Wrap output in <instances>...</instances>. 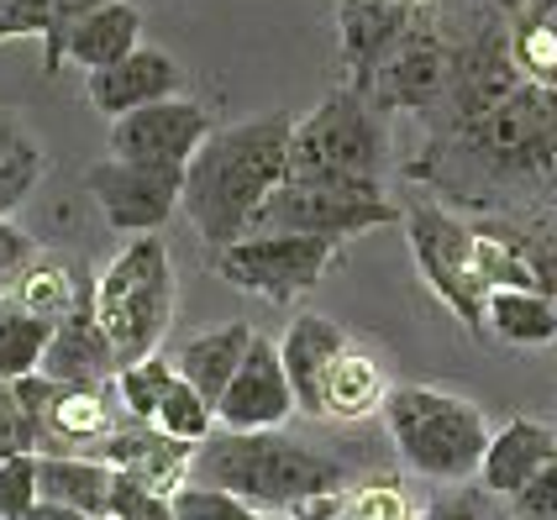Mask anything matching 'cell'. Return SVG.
I'll return each instance as SVG.
<instances>
[{
	"mask_svg": "<svg viewBox=\"0 0 557 520\" xmlns=\"http://www.w3.org/2000/svg\"><path fill=\"white\" fill-rule=\"evenodd\" d=\"M405 179L468 215L557 211V85L527 79L468 126L432 132Z\"/></svg>",
	"mask_w": 557,
	"mask_h": 520,
	"instance_id": "6da1fadb",
	"label": "cell"
},
{
	"mask_svg": "<svg viewBox=\"0 0 557 520\" xmlns=\"http://www.w3.org/2000/svg\"><path fill=\"white\" fill-rule=\"evenodd\" d=\"M289 137H295L289 111L211 126L200 153L185 163V189H180V211L200 232V243L226 247L248 237L258 206L289 179Z\"/></svg>",
	"mask_w": 557,
	"mask_h": 520,
	"instance_id": "7a4b0ae2",
	"label": "cell"
},
{
	"mask_svg": "<svg viewBox=\"0 0 557 520\" xmlns=\"http://www.w3.org/2000/svg\"><path fill=\"white\" fill-rule=\"evenodd\" d=\"M195 484L243 494L248 505L284 516L310 494H326L347 484V468L332 453H315L306 442L278 431H211L195 447Z\"/></svg>",
	"mask_w": 557,
	"mask_h": 520,
	"instance_id": "3957f363",
	"label": "cell"
},
{
	"mask_svg": "<svg viewBox=\"0 0 557 520\" xmlns=\"http://www.w3.org/2000/svg\"><path fill=\"white\" fill-rule=\"evenodd\" d=\"M384 426L421 479L468 484L479 479V462L490 447V421L473 399L436 389V384H395L384 399Z\"/></svg>",
	"mask_w": 557,
	"mask_h": 520,
	"instance_id": "277c9868",
	"label": "cell"
},
{
	"mask_svg": "<svg viewBox=\"0 0 557 520\" xmlns=\"http://www.w3.org/2000/svg\"><path fill=\"white\" fill-rule=\"evenodd\" d=\"M174 310H180V278H174L169 243L158 232L132 237L106 263V274L95 278V315H100L122 368L158 352V342L174 326Z\"/></svg>",
	"mask_w": 557,
	"mask_h": 520,
	"instance_id": "5b68a950",
	"label": "cell"
},
{
	"mask_svg": "<svg viewBox=\"0 0 557 520\" xmlns=\"http://www.w3.org/2000/svg\"><path fill=\"white\" fill-rule=\"evenodd\" d=\"M384 163H389V126L363 90L342 85L310 116H295L289 179L384 184Z\"/></svg>",
	"mask_w": 557,
	"mask_h": 520,
	"instance_id": "8992f818",
	"label": "cell"
},
{
	"mask_svg": "<svg viewBox=\"0 0 557 520\" xmlns=\"http://www.w3.org/2000/svg\"><path fill=\"white\" fill-rule=\"evenodd\" d=\"M405 237H410V258L421 269V284L453 310V321L463 332L490 342V315H484L490 310V278L479 269L473 221L436 195H416L405 206Z\"/></svg>",
	"mask_w": 557,
	"mask_h": 520,
	"instance_id": "52a82bcc",
	"label": "cell"
},
{
	"mask_svg": "<svg viewBox=\"0 0 557 520\" xmlns=\"http://www.w3.org/2000/svg\"><path fill=\"white\" fill-rule=\"evenodd\" d=\"M337 263V237H306V232H248L237 243L211 247V274L269 306H295L300 295L321 289V278Z\"/></svg>",
	"mask_w": 557,
	"mask_h": 520,
	"instance_id": "ba28073f",
	"label": "cell"
},
{
	"mask_svg": "<svg viewBox=\"0 0 557 520\" xmlns=\"http://www.w3.org/2000/svg\"><path fill=\"white\" fill-rule=\"evenodd\" d=\"M405 221V211L384 195V184H342V179H284L258 206L248 232H306V237H363L373 226Z\"/></svg>",
	"mask_w": 557,
	"mask_h": 520,
	"instance_id": "9c48e42d",
	"label": "cell"
},
{
	"mask_svg": "<svg viewBox=\"0 0 557 520\" xmlns=\"http://www.w3.org/2000/svg\"><path fill=\"white\" fill-rule=\"evenodd\" d=\"M447 27H442V11L436 0L421 5V16L410 22V32L400 37V48L379 63V74L369 79V100L384 116H432L447 95Z\"/></svg>",
	"mask_w": 557,
	"mask_h": 520,
	"instance_id": "30bf717a",
	"label": "cell"
},
{
	"mask_svg": "<svg viewBox=\"0 0 557 520\" xmlns=\"http://www.w3.org/2000/svg\"><path fill=\"white\" fill-rule=\"evenodd\" d=\"M85 189H90V200L100 206L111 232L143 237V232H158L174 215L185 174L180 169H153V163H126V158L111 153L85 174Z\"/></svg>",
	"mask_w": 557,
	"mask_h": 520,
	"instance_id": "8fae6325",
	"label": "cell"
},
{
	"mask_svg": "<svg viewBox=\"0 0 557 520\" xmlns=\"http://www.w3.org/2000/svg\"><path fill=\"white\" fill-rule=\"evenodd\" d=\"M216 116L189 100V95H169V100H153L143 111H126L111 122V153L126 158V163H153V169H180L200 153V143L211 137Z\"/></svg>",
	"mask_w": 557,
	"mask_h": 520,
	"instance_id": "7c38bea8",
	"label": "cell"
},
{
	"mask_svg": "<svg viewBox=\"0 0 557 520\" xmlns=\"http://www.w3.org/2000/svg\"><path fill=\"white\" fill-rule=\"evenodd\" d=\"M295 384L284 373V358H278V342L252 332L248 358L237 363L232 384L221 389L216 399V426L226 431H278L289 416H295Z\"/></svg>",
	"mask_w": 557,
	"mask_h": 520,
	"instance_id": "4fadbf2b",
	"label": "cell"
},
{
	"mask_svg": "<svg viewBox=\"0 0 557 520\" xmlns=\"http://www.w3.org/2000/svg\"><path fill=\"white\" fill-rule=\"evenodd\" d=\"M426 0H342L337 5V59L352 90H369L379 63L400 48Z\"/></svg>",
	"mask_w": 557,
	"mask_h": 520,
	"instance_id": "5bb4252c",
	"label": "cell"
},
{
	"mask_svg": "<svg viewBox=\"0 0 557 520\" xmlns=\"http://www.w3.org/2000/svg\"><path fill=\"white\" fill-rule=\"evenodd\" d=\"M169 95H185V63L163 48H132L126 59L106 63V69H90L85 74V100H90L100 116H126V111H143L153 100H169Z\"/></svg>",
	"mask_w": 557,
	"mask_h": 520,
	"instance_id": "9a60e30c",
	"label": "cell"
},
{
	"mask_svg": "<svg viewBox=\"0 0 557 520\" xmlns=\"http://www.w3.org/2000/svg\"><path fill=\"white\" fill-rule=\"evenodd\" d=\"M95 458H106L111 468H122V473L143 479L148 490H163V494L185 490L195 479V442H180V436H169L153 421H137V416H126L122 426L100 442Z\"/></svg>",
	"mask_w": 557,
	"mask_h": 520,
	"instance_id": "2e32d148",
	"label": "cell"
},
{
	"mask_svg": "<svg viewBox=\"0 0 557 520\" xmlns=\"http://www.w3.org/2000/svg\"><path fill=\"white\" fill-rule=\"evenodd\" d=\"M116 347L106 337L100 315H95V284L79 295V306L69 310L63 321H53V337L42 352V373L63 379V384H106L116 379Z\"/></svg>",
	"mask_w": 557,
	"mask_h": 520,
	"instance_id": "e0dca14e",
	"label": "cell"
},
{
	"mask_svg": "<svg viewBox=\"0 0 557 520\" xmlns=\"http://www.w3.org/2000/svg\"><path fill=\"white\" fill-rule=\"evenodd\" d=\"M553 453H557V426L536 421V416H510L499 431H490V447H484V462H479V484L495 499H516L553 462Z\"/></svg>",
	"mask_w": 557,
	"mask_h": 520,
	"instance_id": "ac0fdd59",
	"label": "cell"
},
{
	"mask_svg": "<svg viewBox=\"0 0 557 520\" xmlns=\"http://www.w3.org/2000/svg\"><path fill=\"white\" fill-rule=\"evenodd\" d=\"M389 389H395V384H389L384 363L352 337L337 358L326 363V373H321V389H315V410H310V416H315V421H369V416L384 410Z\"/></svg>",
	"mask_w": 557,
	"mask_h": 520,
	"instance_id": "d6986e66",
	"label": "cell"
},
{
	"mask_svg": "<svg viewBox=\"0 0 557 520\" xmlns=\"http://www.w3.org/2000/svg\"><path fill=\"white\" fill-rule=\"evenodd\" d=\"M347 342H352V332L337 326L332 315H321V310H300V315L284 326V337H278V358H284V373H289V384H295V405H300V416L315 410L321 373H326V363L337 358Z\"/></svg>",
	"mask_w": 557,
	"mask_h": 520,
	"instance_id": "ffe728a7",
	"label": "cell"
},
{
	"mask_svg": "<svg viewBox=\"0 0 557 520\" xmlns=\"http://www.w3.org/2000/svg\"><path fill=\"white\" fill-rule=\"evenodd\" d=\"M132 48H143V11L132 0H106L63 32V63H79L85 74L126 59Z\"/></svg>",
	"mask_w": 557,
	"mask_h": 520,
	"instance_id": "44dd1931",
	"label": "cell"
},
{
	"mask_svg": "<svg viewBox=\"0 0 557 520\" xmlns=\"http://www.w3.org/2000/svg\"><path fill=\"white\" fill-rule=\"evenodd\" d=\"M37 484H42V499H63L85 516L106 520L116 499V468L95 453H37Z\"/></svg>",
	"mask_w": 557,
	"mask_h": 520,
	"instance_id": "7402d4cb",
	"label": "cell"
},
{
	"mask_svg": "<svg viewBox=\"0 0 557 520\" xmlns=\"http://www.w3.org/2000/svg\"><path fill=\"white\" fill-rule=\"evenodd\" d=\"M248 342H252V326H248V321H221V326H211V332L189 337L185 347H180L174 368H180V379H189L200 395L216 405L221 389L232 384L237 363L248 358Z\"/></svg>",
	"mask_w": 557,
	"mask_h": 520,
	"instance_id": "603a6c76",
	"label": "cell"
},
{
	"mask_svg": "<svg viewBox=\"0 0 557 520\" xmlns=\"http://www.w3.org/2000/svg\"><path fill=\"white\" fill-rule=\"evenodd\" d=\"M48 179V148L27 126L22 111L0 106V215H16L32 200V189Z\"/></svg>",
	"mask_w": 557,
	"mask_h": 520,
	"instance_id": "cb8c5ba5",
	"label": "cell"
},
{
	"mask_svg": "<svg viewBox=\"0 0 557 520\" xmlns=\"http://www.w3.org/2000/svg\"><path fill=\"white\" fill-rule=\"evenodd\" d=\"M490 337L505 347H553L557 342V300L542 289L499 284L490 289Z\"/></svg>",
	"mask_w": 557,
	"mask_h": 520,
	"instance_id": "d4e9b609",
	"label": "cell"
},
{
	"mask_svg": "<svg viewBox=\"0 0 557 520\" xmlns=\"http://www.w3.org/2000/svg\"><path fill=\"white\" fill-rule=\"evenodd\" d=\"M90 289V278H79L63 258H48V252H37L27 269L16 274V284L5 289V295H16L32 315H42V321H63L69 310L79 306V295Z\"/></svg>",
	"mask_w": 557,
	"mask_h": 520,
	"instance_id": "484cf974",
	"label": "cell"
},
{
	"mask_svg": "<svg viewBox=\"0 0 557 520\" xmlns=\"http://www.w3.org/2000/svg\"><path fill=\"white\" fill-rule=\"evenodd\" d=\"M48 337H53V321L32 315L16 295H0V379L37 373L42 352H48Z\"/></svg>",
	"mask_w": 557,
	"mask_h": 520,
	"instance_id": "4316f807",
	"label": "cell"
},
{
	"mask_svg": "<svg viewBox=\"0 0 557 520\" xmlns=\"http://www.w3.org/2000/svg\"><path fill=\"white\" fill-rule=\"evenodd\" d=\"M342 520H421L400 479L373 473L363 484H342Z\"/></svg>",
	"mask_w": 557,
	"mask_h": 520,
	"instance_id": "83f0119b",
	"label": "cell"
},
{
	"mask_svg": "<svg viewBox=\"0 0 557 520\" xmlns=\"http://www.w3.org/2000/svg\"><path fill=\"white\" fill-rule=\"evenodd\" d=\"M180 379V368L169 363L163 352H148V358H137V363H126L116 373V395H122V410L126 416H137V421H153L158 416V399L169 395V384Z\"/></svg>",
	"mask_w": 557,
	"mask_h": 520,
	"instance_id": "f1b7e54d",
	"label": "cell"
},
{
	"mask_svg": "<svg viewBox=\"0 0 557 520\" xmlns=\"http://www.w3.org/2000/svg\"><path fill=\"white\" fill-rule=\"evenodd\" d=\"M153 426H163L169 436H180V442H195V447H200V442L216 431V405L200 395L189 379H174V384H169V395L158 399Z\"/></svg>",
	"mask_w": 557,
	"mask_h": 520,
	"instance_id": "f546056e",
	"label": "cell"
},
{
	"mask_svg": "<svg viewBox=\"0 0 557 520\" xmlns=\"http://www.w3.org/2000/svg\"><path fill=\"white\" fill-rule=\"evenodd\" d=\"M174 516L180 520H278L269 510L248 505L243 494L216 490V484H185V490H174Z\"/></svg>",
	"mask_w": 557,
	"mask_h": 520,
	"instance_id": "4dcf8cb0",
	"label": "cell"
},
{
	"mask_svg": "<svg viewBox=\"0 0 557 520\" xmlns=\"http://www.w3.org/2000/svg\"><path fill=\"white\" fill-rule=\"evenodd\" d=\"M37 499H42L37 453H11L0 462V520H27Z\"/></svg>",
	"mask_w": 557,
	"mask_h": 520,
	"instance_id": "1f68e13d",
	"label": "cell"
},
{
	"mask_svg": "<svg viewBox=\"0 0 557 520\" xmlns=\"http://www.w3.org/2000/svg\"><path fill=\"white\" fill-rule=\"evenodd\" d=\"M111 520H180L174 516V494L148 490L143 479H132L116 468V499H111Z\"/></svg>",
	"mask_w": 557,
	"mask_h": 520,
	"instance_id": "d6a6232c",
	"label": "cell"
},
{
	"mask_svg": "<svg viewBox=\"0 0 557 520\" xmlns=\"http://www.w3.org/2000/svg\"><path fill=\"white\" fill-rule=\"evenodd\" d=\"M11 453H37V421L27 416L16 384L0 379V462L11 458Z\"/></svg>",
	"mask_w": 557,
	"mask_h": 520,
	"instance_id": "836d02e7",
	"label": "cell"
},
{
	"mask_svg": "<svg viewBox=\"0 0 557 520\" xmlns=\"http://www.w3.org/2000/svg\"><path fill=\"white\" fill-rule=\"evenodd\" d=\"M95 5H106V0H48V37H42V69L48 74L63 69V32L74 27L79 16H90Z\"/></svg>",
	"mask_w": 557,
	"mask_h": 520,
	"instance_id": "e575fe53",
	"label": "cell"
},
{
	"mask_svg": "<svg viewBox=\"0 0 557 520\" xmlns=\"http://www.w3.org/2000/svg\"><path fill=\"white\" fill-rule=\"evenodd\" d=\"M510 520H557V453L527 490L510 499Z\"/></svg>",
	"mask_w": 557,
	"mask_h": 520,
	"instance_id": "d590c367",
	"label": "cell"
},
{
	"mask_svg": "<svg viewBox=\"0 0 557 520\" xmlns=\"http://www.w3.org/2000/svg\"><path fill=\"white\" fill-rule=\"evenodd\" d=\"M32 258H37V243H32L11 215H0V295L16 284V274L27 269Z\"/></svg>",
	"mask_w": 557,
	"mask_h": 520,
	"instance_id": "8d00e7d4",
	"label": "cell"
},
{
	"mask_svg": "<svg viewBox=\"0 0 557 520\" xmlns=\"http://www.w3.org/2000/svg\"><path fill=\"white\" fill-rule=\"evenodd\" d=\"M5 37H48V0H0V42Z\"/></svg>",
	"mask_w": 557,
	"mask_h": 520,
	"instance_id": "74e56055",
	"label": "cell"
},
{
	"mask_svg": "<svg viewBox=\"0 0 557 520\" xmlns=\"http://www.w3.org/2000/svg\"><path fill=\"white\" fill-rule=\"evenodd\" d=\"M421 520H495V494L479 484V494L473 490H458V494H442L432 510Z\"/></svg>",
	"mask_w": 557,
	"mask_h": 520,
	"instance_id": "f35d334b",
	"label": "cell"
},
{
	"mask_svg": "<svg viewBox=\"0 0 557 520\" xmlns=\"http://www.w3.org/2000/svg\"><path fill=\"white\" fill-rule=\"evenodd\" d=\"M284 520H342V490L310 494V499H300V505H289Z\"/></svg>",
	"mask_w": 557,
	"mask_h": 520,
	"instance_id": "ab89813d",
	"label": "cell"
},
{
	"mask_svg": "<svg viewBox=\"0 0 557 520\" xmlns=\"http://www.w3.org/2000/svg\"><path fill=\"white\" fill-rule=\"evenodd\" d=\"M27 520H95V516H85V510H74V505H63V499H37Z\"/></svg>",
	"mask_w": 557,
	"mask_h": 520,
	"instance_id": "60d3db41",
	"label": "cell"
},
{
	"mask_svg": "<svg viewBox=\"0 0 557 520\" xmlns=\"http://www.w3.org/2000/svg\"><path fill=\"white\" fill-rule=\"evenodd\" d=\"M527 11H557V0H531Z\"/></svg>",
	"mask_w": 557,
	"mask_h": 520,
	"instance_id": "b9f144b4",
	"label": "cell"
},
{
	"mask_svg": "<svg viewBox=\"0 0 557 520\" xmlns=\"http://www.w3.org/2000/svg\"><path fill=\"white\" fill-rule=\"evenodd\" d=\"M106 520H111V516H106Z\"/></svg>",
	"mask_w": 557,
	"mask_h": 520,
	"instance_id": "7bdbcfd3",
	"label": "cell"
}]
</instances>
